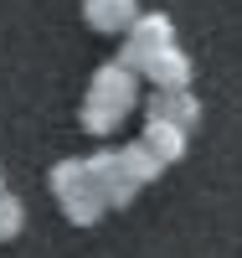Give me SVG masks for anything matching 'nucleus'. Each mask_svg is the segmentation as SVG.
Returning <instances> with one entry per match:
<instances>
[{"label": "nucleus", "mask_w": 242, "mask_h": 258, "mask_svg": "<svg viewBox=\"0 0 242 258\" xmlns=\"http://www.w3.org/2000/svg\"><path fill=\"white\" fill-rule=\"evenodd\" d=\"M139 103V73H129L124 62H103V68L93 73V83H88L83 93V129L88 135H114L119 119Z\"/></svg>", "instance_id": "1"}, {"label": "nucleus", "mask_w": 242, "mask_h": 258, "mask_svg": "<svg viewBox=\"0 0 242 258\" xmlns=\"http://www.w3.org/2000/svg\"><path fill=\"white\" fill-rule=\"evenodd\" d=\"M149 119H160V124H175V129H201V103H196L191 88H155L149 93Z\"/></svg>", "instance_id": "2"}, {"label": "nucleus", "mask_w": 242, "mask_h": 258, "mask_svg": "<svg viewBox=\"0 0 242 258\" xmlns=\"http://www.w3.org/2000/svg\"><path fill=\"white\" fill-rule=\"evenodd\" d=\"M139 73L155 83V88H191V57L181 47H160V52H144Z\"/></svg>", "instance_id": "3"}, {"label": "nucleus", "mask_w": 242, "mask_h": 258, "mask_svg": "<svg viewBox=\"0 0 242 258\" xmlns=\"http://www.w3.org/2000/svg\"><path fill=\"white\" fill-rule=\"evenodd\" d=\"M83 21L103 36H119L139 21V0H83Z\"/></svg>", "instance_id": "4"}, {"label": "nucleus", "mask_w": 242, "mask_h": 258, "mask_svg": "<svg viewBox=\"0 0 242 258\" xmlns=\"http://www.w3.org/2000/svg\"><path fill=\"white\" fill-rule=\"evenodd\" d=\"M129 47H139V52L175 47V21H170L165 11H139V21L129 26Z\"/></svg>", "instance_id": "5"}, {"label": "nucleus", "mask_w": 242, "mask_h": 258, "mask_svg": "<svg viewBox=\"0 0 242 258\" xmlns=\"http://www.w3.org/2000/svg\"><path fill=\"white\" fill-rule=\"evenodd\" d=\"M139 140H144V150H149V155H155L160 165H175V160L186 155V145H191V135H186V129L160 124V119H149V129H144Z\"/></svg>", "instance_id": "6"}, {"label": "nucleus", "mask_w": 242, "mask_h": 258, "mask_svg": "<svg viewBox=\"0 0 242 258\" xmlns=\"http://www.w3.org/2000/svg\"><path fill=\"white\" fill-rule=\"evenodd\" d=\"M119 165H124V176H129V181H139V186H149V181H160V176H165V165L144 150V140L119 145Z\"/></svg>", "instance_id": "7"}, {"label": "nucleus", "mask_w": 242, "mask_h": 258, "mask_svg": "<svg viewBox=\"0 0 242 258\" xmlns=\"http://www.w3.org/2000/svg\"><path fill=\"white\" fill-rule=\"evenodd\" d=\"M103 197H88V191H77V197H67L62 202V217H67L72 227H93V222H103Z\"/></svg>", "instance_id": "8"}, {"label": "nucleus", "mask_w": 242, "mask_h": 258, "mask_svg": "<svg viewBox=\"0 0 242 258\" xmlns=\"http://www.w3.org/2000/svg\"><path fill=\"white\" fill-rule=\"evenodd\" d=\"M52 191H57V202H67L83 191V160H57L52 165Z\"/></svg>", "instance_id": "9"}, {"label": "nucleus", "mask_w": 242, "mask_h": 258, "mask_svg": "<svg viewBox=\"0 0 242 258\" xmlns=\"http://www.w3.org/2000/svg\"><path fill=\"white\" fill-rule=\"evenodd\" d=\"M21 227H26V207H21V197H0V243H11L21 238Z\"/></svg>", "instance_id": "10"}, {"label": "nucleus", "mask_w": 242, "mask_h": 258, "mask_svg": "<svg viewBox=\"0 0 242 258\" xmlns=\"http://www.w3.org/2000/svg\"><path fill=\"white\" fill-rule=\"evenodd\" d=\"M0 197H6V176H0Z\"/></svg>", "instance_id": "11"}]
</instances>
